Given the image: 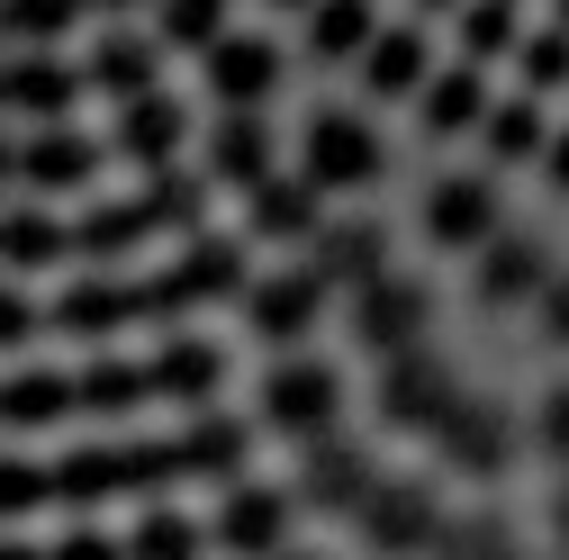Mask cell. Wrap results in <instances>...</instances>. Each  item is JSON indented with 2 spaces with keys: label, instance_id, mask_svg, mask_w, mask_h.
Returning <instances> with one entry per match:
<instances>
[{
  "label": "cell",
  "instance_id": "6da1fadb",
  "mask_svg": "<svg viewBox=\"0 0 569 560\" xmlns=\"http://www.w3.org/2000/svg\"><path fill=\"white\" fill-rule=\"evenodd\" d=\"M236 244H190L172 271H154V280H100V290H73L54 308V326H73V334H91V326H118V317H163V308H190V299H218V290H236Z\"/></svg>",
  "mask_w": 569,
  "mask_h": 560
},
{
  "label": "cell",
  "instance_id": "7a4b0ae2",
  "mask_svg": "<svg viewBox=\"0 0 569 560\" xmlns=\"http://www.w3.org/2000/svg\"><path fill=\"white\" fill-rule=\"evenodd\" d=\"M380 163H389L380 127H362L352 109H317L308 136H299V181L308 190H362V181H380Z\"/></svg>",
  "mask_w": 569,
  "mask_h": 560
},
{
  "label": "cell",
  "instance_id": "3957f363",
  "mask_svg": "<svg viewBox=\"0 0 569 560\" xmlns=\"http://www.w3.org/2000/svg\"><path fill=\"white\" fill-rule=\"evenodd\" d=\"M290 488H271V479H236L227 498H218V516H208V542H218L227 560H280V551H299V533H290Z\"/></svg>",
  "mask_w": 569,
  "mask_h": 560
},
{
  "label": "cell",
  "instance_id": "277c9868",
  "mask_svg": "<svg viewBox=\"0 0 569 560\" xmlns=\"http://www.w3.org/2000/svg\"><path fill=\"white\" fill-rule=\"evenodd\" d=\"M335 416H343V380H335V362H280V371L262 380V426H271V434L326 443Z\"/></svg>",
  "mask_w": 569,
  "mask_h": 560
},
{
  "label": "cell",
  "instance_id": "5b68a950",
  "mask_svg": "<svg viewBox=\"0 0 569 560\" xmlns=\"http://www.w3.org/2000/svg\"><path fill=\"white\" fill-rule=\"evenodd\" d=\"M425 236H435L443 253H488L497 236V181L488 172H452V181H435L425 190Z\"/></svg>",
  "mask_w": 569,
  "mask_h": 560
},
{
  "label": "cell",
  "instance_id": "8992f818",
  "mask_svg": "<svg viewBox=\"0 0 569 560\" xmlns=\"http://www.w3.org/2000/svg\"><path fill=\"white\" fill-rule=\"evenodd\" d=\"M190 208H199V190H190L181 172H154V190H136L127 208H100V218H82V227H73V253H118V244H136V236H154V227L190 218Z\"/></svg>",
  "mask_w": 569,
  "mask_h": 560
},
{
  "label": "cell",
  "instance_id": "52a82bcc",
  "mask_svg": "<svg viewBox=\"0 0 569 560\" xmlns=\"http://www.w3.org/2000/svg\"><path fill=\"white\" fill-rule=\"evenodd\" d=\"M352 317H362V353H380V362H407V353H425V317H435V299H425L416 290V280H371V290H362V308H352Z\"/></svg>",
  "mask_w": 569,
  "mask_h": 560
},
{
  "label": "cell",
  "instance_id": "ba28073f",
  "mask_svg": "<svg viewBox=\"0 0 569 560\" xmlns=\"http://www.w3.org/2000/svg\"><path fill=\"white\" fill-rule=\"evenodd\" d=\"M551 280H560V271H551V253H542L533 236H497V244L479 253V299H488V308H533Z\"/></svg>",
  "mask_w": 569,
  "mask_h": 560
},
{
  "label": "cell",
  "instance_id": "9c48e42d",
  "mask_svg": "<svg viewBox=\"0 0 569 560\" xmlns=\"http://www.w3.org/2000/svg\"><path fill=\"white\" fill-rule=\"evenodd\" d=\"M435 443L461 461V470H507V452H516V426H507V407H497V398H461L452 416H443V426H435Z\"/></svg>",
  "mask_w": 569,
  "mask_h": 560
},
{
  "label": "cell",
  "instance_id": "30bf717a",
  "mask_svg": "<svg viewBox=\"0 0 569 560\" xmlns=\"http://www.w3.org/2000/svg\"><path fill=\"white\" fill-rule=\"evenodd\" d=\"M317 308H326V271L299 262V271H280V280L253 290V334H262V343H299V334L317 326Z\"/></svg>",
  "mask_w": 569,
  "mask_h": 560
},
{
  "label": "cell",
  "instance_id": "8fae6325",
  "mask_svg": "<svg viewBox=\"0 0 569 560\" xmlns=\"http://www.w3.org/2000/svg\"><path fill=\"white\" fill-rule=\"evenodd\" d=\"M452 407H461V389H452V371H443L435 353L389 362V426H425V434H435Z\"/></svg>",
  "mask_w": 569,
  "mask_h": 560
},
{
  "label": "cell",
  "instance_id": "7c38bea8",
  "mask_svg": "<svg viewBox=\"0 0 569 560\" xmlns=\"http://www.w3.org/2000/svg\"><path fill=\"white\" fill-rule=\"evenodd\" d=\"M362 524L380 533V551H435V542H443V516H435L425 488H371Z\"/></svg>",
  "mask_w": 569,
  "mask_h": 560
},
{
  "label": "cell",
  "instance_id": "4fadbf2b",
  "mask_svg": "<svg viewBox=\"0 0 569 560\" xmlns=\"http://www.w3.org/2000/svg\"><path fill=\"white\" fill-rule=\"evenodd\" d=\"M208 82H218V100H236V109H253L271 82H280V54L262 46V37H218V46H208Z\"/></svg>",
  "mask_w": 569,
  "mask_h": 560
},
{
  "label": "cell",
  "instance_id": "5bb4252c",
  "mask_svg": "<svg viewBox=\"0 0 569 560\" xmlns=\"http://www.w3.org/2000/svg\"><path fill=\"white\" fill-rule=\"evenodd\" d=\"M362 82H371V100L425 91V82H435V73H425V28H380L371 54H362Z\"/></svg>",
  "mask_w": 569,
  "mask_h": 560
},
{
  "label": "cell",
  "instance_id": "9a60e30c",
  "mask_svg": "<svg viewBox=\"0 0 569 560\" xmlns=\"http://www.w3.org/2000/svg\"><path fill=\"white\" fill-rule=\"evenodd\" d=\"M488 82H479V63H452V73H435L425 82V127L435 136H470V127H488Z\"/></svg>",
  "mask_w": 569,
  "mask_h": 560
},
{
  "label": "cell",
  "instance_id": "2e32d148",
  "mask_svg": "<svg viewBox=\"0 0 569 560\" xmlns=\"http://www.w3.org/2000/svg\"><path fill=\"white\" fill-rule=\"evenodd\" d=\"M479 136H488V154H497V163H542V154H551V127H542V100H533V91L497 100Z\"/></svg>",
  "mask_w": 569,
  "mask_h": 560
},
{
  "label": "cell",
  "instance_id": "e0dca14e",
  "mask_svg": "<svg viewBox=\"0 0 569 560\" xmlns=\"http://www.w3.org/2000/svg\"><path fill=\"white\" fill-rule=\"evenodd\" d=\"M82 91V73H63V63H46V54H28V63H0V109H63Z\"/></svg>",
  "mask_w": 569,
  "mask_h": 560
},
{
  "label": "cell",
  "instance_id": "ac0fdd59",
  "mask_svg": "<svg viewBox=\"0 0 569 560\" xmlns=\"http://www.w3.org/2000/svg\"><path fill=\"white\" fill-rule=\"evenodd\" d=\"M100 172V146H91V136H28V181L37 190H73V181H91Z\"/></svg>",
  "mask_w": 569,
  "mask_h": 560
},
{
  "label": "cell",
  "instance_id": "d6986e66",
  "mask_svg": "<svg viewBox=\"0 0 569 560\" xmlns=\"http://www.w3.org/2000/svg\"><path fill=\"white\" fill-rule=\"evenodd\" d=\"M497 54H525L516 0H470V10H461V63H497Z\"/></svg>",
  "mask_w": 569,
  "mask_h": 560
},
{
  "label": "cell",
  "instance_id": "ffe728a7",
  "mask_svg": "<svg viewBox=\"0 0 569 560\" xmlns=\"http://www.w3.org/2000/svg\"><path fill=\"white\" fill-rule=\"evenodd\" d=\"M118 146H127V154H146V163H163V154L181 146V109H172V100H154V91H146V100H127Z\"/></svg>",
  "mask_w": 569,
  "mask_h": 560
},
{
  "label": "cell",
  "instance_id": "44dd1931",
  "mask_svg": "<svg viewBox=\"0 0 569 560\" xmlns=\"http://www.w3.org/2000/svg\"><path fill=\"white\" fill-rule=\"evenodd\" d=\"M371 0H317V19H308V46L317 54H371Z\"/></svg>",
  "mask_w": 569,
  "mask_h": 560
},
{
  "label": "cell",
  "instance_id": "7402d4cb",
  "mask_svg": "<svg viewBox=\"0 0 569 560\" xmlns=\"http://www.w3.org/2000/svg\"><path fill=\"white\" fill-rule=\"evenodd\" d=\"M218 172H236L244 190L271 181V146H262V118H253V109H236V118L218 127Z\"/></svg>",
  "mask_w": 569,
  "mask_h": 560
},
{
  "label": "cell",
  "instance_id": "603a6c76",
  "mask_svg": "<svg viewBox=\"0 0 569 560\" xmlns=\"http://www.w3.org/2000/svg\"><path fill=\"white\" fill-rule=\"evenodd\" d=\"M199 542H208V533H199L190 516H163V507H154V516H136L127 560H199Z\"/></svg>",
  "mask_w": 569,
  "mask_h": 560
},
{
  "label": "cell",
  "instance_id": "cb8c5ba5",
  "mask_svg": "<svg viewBox=\"0 0 569 560\" xmlns=\"http://www.w3.org/2000/svg\"><path fill=\"white\" fill-rule=\"evenodd\" d=\"M253 218H262L271 236H308V227H317V190H308V181H280V172H271V181L253 190Z\"/></svg>",
  "mask_w": 569,
  "mask_h": 560
},
{
  "label": "cell",
  "instance_id": "d4e9b609",
  "mask_svg": "<svg viewBox=\"0 0 569 560\" xmlns=\"http://www.w3.org/2000/svg\"><path fill=\"white\" fill-rule=\"evenodd\" d=\"M146 73H154V46H146V37H118V46H100V54H91V82H100V91L146 100V91H136Z\"/></svg>",
  "mask_w": 569,
  "mask_h": 560
},
{
  "label": "cell",
  "instance_id": "484cf974",
  "mask_svg": "<svg viewBox=\"0 0 569 560\" xmlns=\"http://www.w3.org/2000/svg\"><path fill=\"white\" fill-rule=\"evenodd\" d=\"M525 91H533V100H542V91H569V28H560V19L525 37Z\"/></svg>",
  "mask_w": 569,
  "mask_h": 560
},
{
  "label": "cell",
  "instance_id": "4316f807",
  "mask_svg": "<svg viewBox=\"0 0 569 560\" xmlns=\"http://www.w3.org/2000/svg\"><path fill=\"white\" fill-rule=\"evenodd\" d=\"M73 19H82V0H0V37H54Z\"/></svg>",
  "mask_w": 569,
  "mask_h": 560
},
{
  "label": "cell",
  "instance_id": "83f0119b",
  "mask_svg": "<svg viewBox=\"0 0 569 560\" xmlns=\"http://www.w3.org/2000/svg\"><path fill=\"white\" fill-rule=\"evenodd\" d=\"M533 452L569 479V380H560V389H542V407H533Z\"/></svg>",
  "mask_w": 569,
  "mask_h": 560
},
{
  "label": "cell",
  "instance_id": "f1b7e54d",
  "mask_svg": "<svg viewBox=\"0 0 569 560\" xmlns=\"http://www.w3.org/2000/svg\"><path fill=\"white\" fill-rule=\"evenodd\" d=\"M218 10H227V0H163V37H172V46H218V37H227Z\"/></svg>",
  "mask_w": 569,
  "mask_h": 560
},
{
  "label": "cell",
  "instance_id": "f546056e",
  "mask_svg": "<svg viewBox=\"0 0 569 560\" xmlns=\"http://www.w3.org/2000/svg\"><path fill=\"white\" fill-rule=\"evenodd\" d=\"M533 326H542V343H560V353H569V280H551V290L533 299Z\"/></svg>",
  "mask_w": 569,
  "mask_h": 560
},
{
  "label": "cell",
  "instance_id": "4dcf8cb0",
  "mask_svg": "<svg viewBox=\"0 0 569 560\" xmlns=\"http://www.w3.org/2000/svg\"><path fill=\"white\" fill-rule=\"evenodd\" d=\"M542 172H551V190H569V127L551 136V154H542Z\"/></svg>",
  "mask_w": 569,
  "mask_h": 560
},
{
  "label": "cell",
  "instance_id": "1f68e13d",
  "mask_svg": "<svg viewBox=\"0 0 569 560\" xmlns=\"http://www.w3.org/2000/svg\"><path fill=\"white\" fill-rule=\"evenodd\" d=\"M551 542H560V560H569V479L551 488Z\"/></svg>",
  "mask_w": 569,
  "mask_h": 560
},
{
  "label": "cell",
  "instance_id": "d6a6232c",
  "mask_svg": "<svg viewBox=\"0 0 569 560\" xmlns=\"http://www.w3.org/2000/svg\"><path fill=\"white\" fill-rule=\"evenodd\" d=\"M54 560H127V551H109L100 533H73V551H54Z\"/></svg>",
  "mask_w": 569,
  "mask_h": 560
},
{
  "label": "cell",
  "instance_id": "836d02e7",
  "mask_svg": "<svg viewBox=\"0 0 569 560\" xmlns=\"http://www.w3.org/2000/svg\"><path fill=\"white\" fill-rule=\"evenodd\" d=\"M280 560H326V551H308V542H299V551H280Z\"/></svg>",
  "mask_w": 569,
  "mask_h": 560
},
{
  "label": "cell",
  "instance_id": "e575fe53",
  "mask_svg": "<svg viewBox=\"0 0 569 560\" xmlns=\"http://www.w3.org/2000/svg\"><path fill=\"white\" fill-rule=\"evenodd\" d=\"M551 19H560V28H569V0H551Z\"/></svg>",
  "mask_w": 569,
  "mask_h": 560
},
{
  "label": "cell",
  "instance_id": "d590c367",
  "mask_svg": "<svg viewBox=\"0 0 569 560\" xmlns=\"http://www.w3.org/2000/svg\"><path fill=\"white\" fill-rule=\"evenodd\" d=\"M416 10H452V0H416Z\"/></svg>",
  "mask_w": 569,
  "mask_h": 560
},
{
  "label": "cell",
  "instance_id": "8d00e7d4",
  "mask_svg": "<svg viewBox=\"0 0 569 560\" xmlns=\"http://www.w3.org/2000/svg\"><path fill=\"white\" fill-rule=\"evenodd\" d=\"M100 10H127V0H100Z\"/></svg>",
  "mask_w": 569,
  "mask_h": 560
},
{
  "label": "cell",
  "instance_id": "74e56055",
  "mask_svg": "<svg viewBox=\"0 0 569 560\" xmlns=\"http://www.w3.org/2000/svg\"><path fill=\"white\" fill-rule=\"evenodd\" d=\"M290 10H299V0H290Z\"/></svg>",
  "mask_w": 569,
  "mask_h": 560
}]
</instances>
